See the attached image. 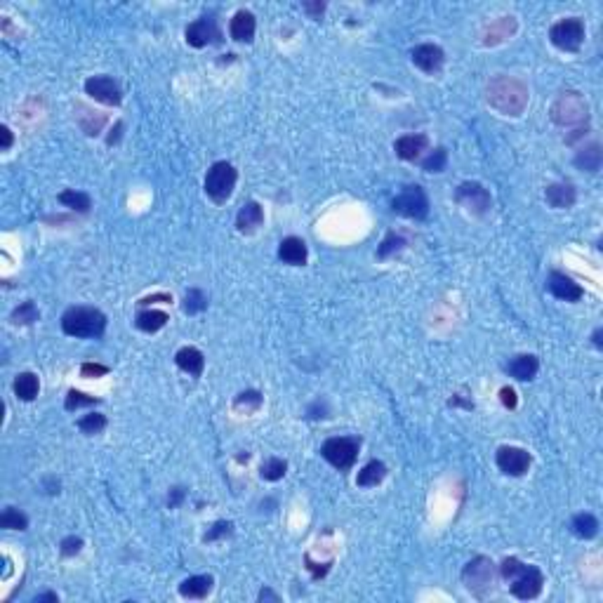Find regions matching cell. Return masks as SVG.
<instances>
[{
  "label": "cell",
  "instance_id": "6da1fadb",
  "mask_svg": "<svg viewBox=\"0 0 603 603\" xmlns=\"http://www.w3.org/2000/svg\"><path fill=\"white\" fill-rule=\"evenodd\" d=\"M486 102L493 106L502 116H521L528 106V88L519 78L512 76H498L488 83L486 88Z\"/></svg>",
  "mask_w": 603,
  "mask_h": 603
},
{
  "label": "cell",
  "instance_id": "7a4b0ae2",
  "mask_svg": "<svg viewBox=\"0 0 603 603\" xmlns=\"http://www.w3.org/2000/svg\"><path fill=\"white\" fill-rule=\"evenodd\" d=\"M500 575L509 582V590L516 599L521 601H530L537 599L542 594L544 587V575L537 565L523 563L519 558H505L500 565Z\"/></svg>",
  "mask_w": 603,
  "mask_h": 603
},
{
  "label": "cell",
  "instance_id": "3957f363",
  "mask_svg": "<svg viewBox=\"0 0 603 603\" xmlns=\"http://www.w3.org/2000/svg\"><path fill=\"white\" fill-rule=\"evenodd\" d=\"M62 330L76 340H99L106 333V316L95 306H71L62 316Z\"/></svg>",
  "mask_w": 603,
  "mask_h": 603
},
{
  "label": "cell",
  "instance_id": "277c9868",
  "mask_svg": "<svg viewBox=\"0 0 603 603\" xmlns=\"http://www.w3.org/2000/svg\"><path fill=\"white\" fill-rule=\"evenodd\" d=\"M236 182H239V172H236L234 165L226 161H217L205 175V193L214 203L222 205L231 198Z\"/></svg>",
  "mask_w": 603,
  "mask_h": 603
},
{
  "label": "cell",
  "instance_id": "5b68a950",
  "mask_svg": "<svg viewBox=\"0 0 603 603\" xmlns=\"http://www.w3.org/2000/svg\"><path fill=\"white\" fill-rule=\"evenodd\" d=\"M358 450H361V439H356V436H335V439H328L321 446V455L335 469L347 471L354 466Z\"/></svg>",
  "mask_w": 603,
  "mask_h": 603
},
{
  "label": "cell",
  "instance_id": "8992f818",
  "mask_svg": "<svg viewBox=\"0 0 603 603\" xmlns=\"http://www.w3.org/2000/svg\"><path fill=\"white\" fill-rule=\"evenodd\" d=\"M551 120L561 127H580L587 123V104L578 92H563L551 104Z\"/></svg>",
  "mask_w": 603,
  "mask_h": 603
},
{
  "label": "cell",
  "instance_id": "52a82bcc",
  "mask_svg": "<svg viewBox=\"0 0 603 603\" xmlns=\"http://www.w3.org/2000/svg\"><path fill=\"white\" fill-rule=\"evenodd\" d=\"M462 580H464L466 590L473 592L476 597H483V594L490 592L495 585V563L488 556L471 558V561L464 565Z\"/></svg>",
  "mask_w": 603,
  "mask_h": 603
},
{
  "label": "cell",
  "instance_id": "ba28073f",
  "mask_svg": "<svg viewBox=\"0 0 603 603\" xmlns=\"http://www.w3.org/2000/svg\"><path fill=\"white\" fill-rule=\"evenodd\" d=\"M549 40H551V45L563 50V52H578L580 45L585 42L582 19L568 17V19L556 21V24L549 28Z\"/></svg>",
  "mask_w": 603,
  "mask_h": 603
},
{
  "label": "cell",
  "instance_id": "9c48e42d",
  "mask_svg": "<svg viewBox=\"0 0 603 603\" xmlns=\"http://www.w3.org/2000/svg\"><path fill=\"white\" fill-rule=\"evenodd\" d=\"M391 210L410 219H425L429 214V198H427L425 189H422L420 184L406 186V189L391 200Z\"/></svg>",
  "mask_w": 603,
  "mask_h": 603
},
{
  "label": "cell",
  "instance_id": "30bf717a",
  "mask_svg": "<svg viewBox=\"0 0 603 603\" xmlns=\"http://www.w3.org/2000/svg\"><path fill=\"white\" fill-rule=\"evenodd\" d=\"M455 200L473 214H486L493 205L490 193H488L486 186L478 184V182H462L459 184L457 191H455Z\"/></svg>",
  "mask_w": 603,
  "mask_h": 603
},
{
  "label": "cell",
  "instance_id": "8fae6325",
  "mask_svg": "<svg viewBox=\"0 0 603 603\" xmlns=\"http://www.w3.org/2000/svg\"><path fill=\"white\" fill-rule=\"evenodd\" d=\"M495 462H498V469L507 476H523L530 464H533V457H530L528 450L516 448V446H502L495 455Z\"/></svg>",
  "mask_w": 603,
  "mask_h": 603
},
{
  "label": "cell",
  "instance_id": "7c38bea8",
  "mask_svg": "<svg viewBox=\"0 0 603 603\" xmlns=\"http://www.w3.org/2000/svg\"><path fill=\"white\" fill-rule=\"evenodd\" d=\"M85 92L95 99V102H102L106 106H118L123 102V92H120L118 83L109 76H92L85 81Z\"/></svg>",
  "mask_w": 603,
  "mask_h": 603
},
{
  "label": "cell",
  "instance_id": "4fadbf2b",
  "mask_svg": "<svg viewBox=\"0 0 603 603\" xmlns=\"http://www.w3.org/2000/svg\"><path fill=\"white\" fill-rule=\"evenodd\" d=\"M186 42H189L191 47H205L210 45V42H217L219 40V28H217V21H214L212 17H200L196 21H191L189 26H186Z\"/></svg>",
  "mask_w": 603,
  "mask_h": 603
},
{
  "label": "cell",
  "instance_id": "5bb4252c",
  "mask_svg": "<svg viewBox=\"0 0 603 603\" xmlns=\"http://www.w3.org/2000/svg\"><path fill=\"white\" fill-rule=\"evenodd\" d=\"M413 64L425 74H439L443 62H446V52L439 45H432V42H425V45L413 47L410 52Z\"/></svg>",
  "mask_w": 603,
  "mask_h": 603
},
{
  "label": "cell",
  "instance_id": "9a60e30c",
  "mask_svg": "<svg viewBox=\"0 0 603 603\" xmlns=\"http://www.w3.org/2000/svg\"><path fill=\"white\" fill-rule=\"evenodd\" d=\"M547 290L554 297L563 299V302H578L585 295V290L580 288L570 276L561 274V271H551V274L547 276Z\"/></svg>",
  "mask_w": 603,
  "mask_h": 603
},
{
  "label": "cell",
  "instance_id": "2e32d148",
  "mask_svg": "<svg viewBox=\"0 0 603 603\" xmlns=\"http://www.w3.org/2000/svg\"><path fill=\"white\" fill-rule=\"evenodd\" d=\"M262 224H264V210L260 203H255V200H248V203L239 210V214H236V229L246 236L255 234Z\"/></svg>",
  "mask_w": 603,
  "mask_h": 603
},
{
  "label": "cell",
  "instance_id": "e0dca14e",
  "mask_svg": "<svg viewBox=\"0 0 603 603\" xmlns=\"http://www.w3.org/2000/svg\"><path fill=\"white\" fill-rule=\"evenodd\" d=\"M278 260L290 267H304L306 264V243L297 236H288L278 246Z\"/></svg>",
  "mask_w": 603,
  "mask_h": 603
},
{
  "label": "cell",
  "instance_id": "ac0fdd59",
  "mask_svg": "<svg viewBox=\"0 0 603 603\" xmlns=\"http://www.w3.org/2000/svg\"><path fill=\"white\" fill-rule=\"evenodd\" d=\"M255 31H257V21H255V14L248 12V10H239L234 14L231 19V26H229V33L236 42H253L255 38Z\"/></svg>",
  "mask_w": 603,
  "mask_h": 603
},
{
  "label": "cell",
  "instance_id": "d6986e66",
  "mask_svg": "<svg viewBox=\"0 0 603 603\" xmlns=\"http://www.w3.org/2000/svg\"><path fill=\"white\" fill-rule=\"evenodd\" d=\"M429 147V137L427 134H403L394 142V151H396L398 158L403 161H415V158L422 156V151H427Z\"/></svg>",
  "mask_w": 603,
  "mask_h": 603
},
{
  "label": "cell",
  "instance_id": "ffe728a7",
  "mask_svg": "<svg viewBox=\"0 0 603 603\" xmlns=\"http://www.w3.org/2000/svg\"><path fill=\"white\" fill-rule=\"evenodd\" d=\"M544 200L556 207V210H568V207L575 205L578 200V193H575V186L573 184H549L547 189H544Z\"/></svg>",
  "mask_w": 603,
  "mask_h": 603
},
{
  "label": "cell",
  "instance_id": "44dd1931",
  "mask_svg": "<svg viewBox=\"0 0 603 603\" xmlns=\"http://www.w3.org/2000/svg\"><path fill=\"white\" fill-rule=\"evenodd\" d=\"M516 31V19L514 17H500L490 21V24L486 26L483 31V45H500V42H505L507 38H512Z\"/></svg>",
  "mask_w": 603,
  "mask_h": 603
},
{
  "label": "cell",
  "instance_id": "7402d4cb",
  "mask_svg": "<svg viewBox=\"0 0 603 603\" xmlns=\"http://www.w3.org/2000/svg\"><path fill=\"white\" fill-rule=\"evenodd\" d=\"M175 363H177L179 370L186 372V375L200 377L203 375V368H205V356L200 354L196 347H182L175 354Z\"/></svg>",
  "mask_w": 603,
  "mask_h": 603
},
{
  "label": "cell",
  "instance_id": "603a6c76",
  "mask_svg": "<svg viewBox=\"0 0 603 603\" xmlns=\"http://www.w3.org/2000/svg\"><path fill=\"white\" fill-rule=\"evenodd\" d=\"M214 587L212 575H193L186 578L182 585H179V597L182 599H205L210 597Z\"/></svg>",
  "mask_w": 603,
  "mask_h": 603
},
{
  "label": "cell",
  "instance_id": "cb8c5ba5",
  "mask_svg": "<svg viewBox=\"0 0 603 603\" xmlns=\"http://www.w3.org/2000/svg\"><path fill=\"white\" fill-rule=\"evenodd\" d=\"M537 370H540V361H537V356H533V354L516 356L514 361H509V365H507V372L514 379H519V382H528V379H533L537 375Z\"/></svg>",
  "mask_w": 603,
  "mask_h": 603
},
{
  "label": "cell",
  "instance_id": "d4e9b609",
  "mask_svg": "<svg viewBox=\"0 0 603 603\" xmlns=\"http://www.w3.org/2000/svg\"><path fill=\"white\" fill-rule=\"evenodd\" d=\"M14 396L21 398V401H33L35 396H38L40 391V382L38 377L33 375V372H19L17 377H14Z\"/></svg>",
  "mask_w": 603,
  "mask_h": 603
},
{
  "label": "cell",
  "instance_id": "484cf974",
  "mask_svg": "<svg viewBox=\"0 0 603 603\" xmlns=\"http://www.w3.org/2000/svg\"><path fill=\"white\" fill-rule=\"evenodd\" d=\"M384 476H386V464H384V462H379V459H370V462L365 464L361 471H358V476H356V486H361V488H372V486L382 483Z\"/></svg>",
  "mask_w": 603,
  "mask_h": 603
},
{
  "label": "cell",
  "instance_id": "4316f807",
  "mask_svg": "<svg viewBox=\"0 0 603 603\" xmlns=\"http://www.w3.org/2000/svg\"><path fill=\"white\" fill-rule=\"evenodd\" d=\"M168 323V314L158 311V309H144V311L137 314L134 318V326H137L142 333H158L161 328H165Z\"/></svg>",
  "mask_w": 603,
  "mask_h": 603
},
{
  "label": "cell",
  "instance_id": "83f0119b",
  "mask_svg": "<svg viewBox=\"0 0 603 603\" xmlns=\"http://www.w3.org/2000/svg\"><path fill=\"white\" fill-rule=\"evenodd\" d=\"M601 158H603L601 147L597 144V142H592V144H587L585 149H580V151H578V156H575V165H578L580 170H585V172H599V168H601Z\"/></svg>",
  "mask_w": 603,
  "mask_h": 603
},
{
  "label": "cell",
  "instance_id": "f1b7e54d",
  "mask_svg": "<svg viewBox=\"0 0 603 603\" xmlns=\"http://www.w3.org/2000/svg\"><path fill=\"white\" fill-rule=\"evenodd\" d=\"M573 533H575L578 537H582V540H592V537L599 535V521L594 514H578L575 519H573L570 523Z\"/></svg>",
  "mask_w": 603,
  "mask_h": 603
},
{
  "label": "cell",
  "instance_id": "f546056e",
  "mask_svg": "<svg viewBox=\"0 0 603 603\" xmlns=\"http://www.w3.org/2000/svg\"><path fill=\"white\" fill-rule=\"evenodd\" d=\"M57 200H59L64 207H69V210H76V212H88L92 207V200H90L88 193L76 191V189L62 191L59 196H57Z\"/></svg>",
  "mask_w": 603,
  "mask_h": 603
},
{
  "label": "cell",
  "instance_id": "4dcf8cb0",
  "mask_svg": "<svg viewBox=\"0 0 603 603\" xmlns=\"http://www.w3.org/2000/svg\"><path fill=\"white\" fill-rule=\"evenodd\" d=\"M264 403L262 394L255 391V389H248V391H241L239 396L234 398V408L241 413H253V410H260Z\"/></svg>",
  "mask_w": 603,
  "mask_h": 603
},
{
  "label": "cell",
  "instance_id": "1f68e13d",
  "mask_svg": "<svg viewBox=\"0 0 603 603\" xmlns=\"http://www.w3.org/2000/svg\"><path fill=\"white\" fill-rule=\"evenodd\" d=\"M0 528L5 530H26L28 528V519L24 512L14 507H7L3 514H0Z\"/></svg>",
  "mask_w": 603,
  "mask_h": 603
},
{
  "label": "cell",
  "instance_id": "d6a6232c",
  "mask_svg": "<svg viewBox=\"0 0 603 603\" xmlns=\"http://www.w3.org/2000/svg\"><path fill=\"white\" fill-rule=\"evenodd\" d=\"M38 309H35L33 302H21V304L14 309L10 321L14 323V326H31V323L38 321Z\"/></svg>",
  "mask_w": 603,
  "mask_h": 603
},
{
  "label": "cell",
  "instance_id": "836d02e7",
  "mask_svg": "<svg viewBox=\"0 0 603 603\" xmlns=\"http://www.w3.org/2000/svg\"><path fill=\"white\" fill-rule=\"evenodd\" d=\"M285 471H288V462H285V459H281V457L267 459V462L262 464V469H260V473H262L264 481H281V478L285 476Z\"/></svg>",
  "mask_w": 603,
  "mask_h": 603
},
{
  "label": "cell",
  "instance_id": "e575fe53",
  "mask_svg": "<svg viewBox=\"0 0 603 603\" xmlns=\"http://www.w3.org/2000/svg\"><path fill=\"white\" fill-rule=\"evenodd\" d=\"M403 248H406V239L391 231V234H386V239L382 241V246L377 248V257H379V260H386V257L401 253Z\"/></svg>",
  "mask_w": 603,
  "mask_h": 603
},
{
  "label": "cell",
  "instance_id": "d590c367",
  "mask_svg": "<svg viewBox=\"0 0 603 603\" xmlns=\"http://www.w3.org/2000/svg\"><path fill=\"white\" fill-rule=\"evenodd\" d=\"M78 429H81L83 434H88V436L102 434L106 429V418L102 413H90V415H85L83 420H78Z\"/></svg>",
  "mask_w": 603,
  "mask_h": 603
},
{
  "label": "cell",
  "instance_id": "8d00e7d4",
  "mask_svg": "<svg viewBox=\"0 0 603 603\" xmlns=\"http://www.w3.org/2000/svg\"><path fill=\"white\" fill-rule=\"evenodd\" d=\"M446 165H448V151L443 147H439V149H434L425 161H422V170L425 172H443L446 170Z\"/></svg>",
  "mask_w": 603,
  "mask_h": 603
},
{
  "label": "cell",
  "instance_id": "74e56055",
  "mask_svg": "<svg viewBox=\"0 0 603 603\" xmlns=\"http://www.w3.org/2000/svg\"><path fill=\"white\" fill-rule=\"evenodd\" d=\"M205 309H207V297L203 295V290L191 288V290L184 295V311L189 314V316L205 311Z\"/></svg>",
  "mask_w": 603,
  "mask_h": 603
},
{
  "label": "cell",
  "instance_id": "f35d334b",
  "mask_svg": "<svg viewBox=\"0 0 603 603\" xmlns=\"http://www.w3.org/2000/svg\"><path fill=\"white\" fill-rule=\"evenodd\" d=\"M97 403H99V398L88 396V394H83V391L71 389L67 401H64V408H67V410H78V408H88V406H97Z\"/></svg>",
  "mask_w": 603,
  "mask_h": 603
},
{
  "label": "cell",
  "instance_id": "ab89813d",
  "mask_svg": "<svg viewBox=\"0 0 603 603\" xmlns=\"http://www.w3.org/2000/svg\"><path fill=\"white\" fill-rule=\"evenodd\" d=\"M231 533H234V523H231V521H217V523H214V526L203 535V540H205V542H214V540H222V537H229Z\"/></svg>",
  "mask_w": 603,
  "mask_h": 603
},
{
  "label": "cell",
  "instance_id": "60d3db41",
  "mask_svg": "<svg viewBox=\"0 0 603 603\" xmlns=\"http://www.w3.org/2000/svg\"><path fill=\"white\" fill-rule=\"evenodd\" d=\"M81 549H83V540L81 537H76V535H69V537H64L62 540V544H59V551H62V556H76V554H81Z\"/></svg>",
  "mask_w": 603,
  "mask_h": 603
},
{
  "label": "cell",
  "instance_id": "b9f144b4",
  "mask_svg": "<svg viewBox=\"0 0 603 603\" xmlns=\"http://www.w3.org/2000/svg\"><path fill=\"white\" fill-rule=\"evenodd\" d=\"M109 372L106 365H99V363H83L81 365V375L83 377H102Z\"/></svg>",
  "mask_w": 603,
  "mask_h": 603
},
{
  "label": "cell",
  "instance_id": "7bdbcfd3",
  "mask_svg": "<svg viewBox=\"0 0 603 603\" xmlns=\"http://www.w3.org/2000/svg\"><path fill=\"white\" fill-rule=\"evenodd\" d=\"M500 401H502V406H505V408H516V403H519V401H516V391L512 389V386H502V389H500Z\"/></svg>",
  "mask_w": 603,
  "mask_h": 603
},
{
  "label": "cell",
  "instance_id": "ee69618b",
  "mask_svg": "<svg viewBox=\"0 0 603 603\" xmlns=\"http://www.w3.org/2000/svg\"><path fill=\"white\" fill-rule=\"evenodd\" d=\"M184 495H186L184 488H172L170 495H168V505H170V507H179V502L184 500Z\"/></svg>",
  "mask_w": 603,
  "mask_h": 603
},
{
  "label": "cell",
  "instance_id": "f6af8a7d",
  "mask_svg": "<svg viewBox=\"0 0 603 603\" xmlns=\"http://www.w3.org/2000/svg\"><path fill=\"white\" fill-rule=\"evenodd\" d=\"M0 137H3V151H10V147H12V142H14V137H12V130L7 125H3L0 127Z\"/></svg>",
  "mask_w": 603,
  "mask_h": 603
},
{
  "label": "cell",
  "instance_id": "bcb514c9",
  "mask_svg": "<svg viewBox=\"0 0 603 603\" xmlns=\"http://www.w3.org/2000/svg\"><path fill=\"white\" fill-rule=\"evenodd\" d=\"M304 10L311 14V17H321L323 10H326V5L323 3H304Z\"/></svg>",
  "mask_w": 603,
  "mask_h": 603
},
{
  "label": "cell",
  "instance_id": "7dc6e473",
  "mask_svg": "<svg viewBox=\"0 0 603 603\" xmlns=\"http://www.w3.org/2000/svg\"><path fill=\"white\" fill-rule=\"evenodd\" d=\"M257 599H260V601H281V597L274 594L271 590H262L260 594H257Z\"/></svg>",
  "mask_w": 603,
  "mask_h": 603
},
{
  "label": "cell",
  "instance_id": "c3c4849f",
  "mask_svg": "<svg viewBox=\"0 0 603 603\" xmlns=\"http://www.w3.org/2000/svg\"><path fill=\"white\" fill-rule=\"evenodd\" d=\"M154 302H170V295H154V297H144V299H139V304H154Z\"/></svg>",
  "mask_w": 603,
  "mask_h": 603
},
{
  "label": "cell",
  "instance_id": "681fc988",
  "mask_svg": "<svg viewBox=\"0 0 603 603\" xmlns=\"http://www.w3.org/2000/svg\"><path fill=\"white\" fill-rule=\"evenodd\" d=\"M42 601H52V603H57V601H59V597H57V594H52V592H47V594H40V597H35V599H33V603H42Z\"/></svg>",
  "mask_w": 603,
  "mask_h": 603
},
{
  "label": "cell",
  "instance_id": "f907efd6",
  "mask_svg": "<svg viewBox=\"0 0 603 603\" xmlns=\"http://www.w3.org/2000/svg\"><path fill=\"white\" fill-rule=\"evenodd\" d=\"M601 337H603V330L597 328V330H594V335H592V340H594V344H597V349L603 347V340H601Z\"/></svg>",
  "mask_w": 603,
  "mask_h": 603
}]
</instances>
